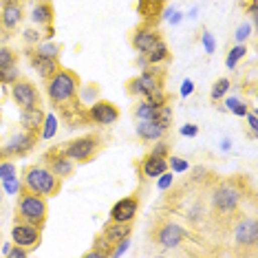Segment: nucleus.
<instances>
[{
  "label": "nucleus",
  "mask_w": 258,
  "mask_h": 258,
  "mask_svg": "<svg viewBox=\"0 0 258 258\" xmlns=\"http://www.w3.org/2000/svg\"><path fill=\"white\" fill-rule=\"evenodd\" d=\"M210 216L216 223H234L240 216V203L245 199V187L238 177L219 179L210 187Z\"/></svg>",
  "instance_id": "f257e3e1"
},
{
  "label": "nucleus",
  "mask_w": 258,
  "mask_h": 258,
  "mask_svg": "<svg viewBox=\"0 0 258 258\" xmlns=\"http://www.w3.org/2000/svg\"><path fill=\"white\" fill-rule=\"evenodd\" d=\"M80 84L82 82L78 73L71 71V69L60 67L49 80H44V91L55 106H67V104L78 102Z\"/></svg>",
  "instance_id": "f03ea898"
},
{
  "label": "nucleus",
  "mask_w": 258,
  "mask_h": 258,
  "mask_svg": "<svg viewBox=\"0 0 258 258\" xmlns=\"http://www.w3.org/2000/svg\"><path fill=\"white\" fill-rule=\"evenodd\" d=\"M62 181L57 174H53L44 163H36V166H29L25 172H22V187L36 192V195H42L44 199L57 197L62 190Z\"/></svg>",
  "instance_id": "7ed1b4c3"
},
{
  "label": "nucleus",
  "mask_w": 258,
  "mask_h": 258,
  "mask_svg": "<svg viewBox=\"0 0 258 258\" xmlns=\"http://www.w3.org/2000/svg\"><path fill=\"white\" fill-rule=\"evenodd\" d=\"M49 219V208H46V199L42 195L22 187L18 192V205H16V221L31 223V225L44 227Z\"/></svg>",
  "instance_id": "20e7f679"
},
{
  "label": "nucleus",
  "mask_w": 258,
  "mask_h": 258,
  "mask_svg": "<svg viewBox=\"0 0 258 258\" xmlns=\"http://www.w3.org/2000/svg\"><path fill=\"white\" fill-rule=\"evenodd\" d=\"M60 148L64 150V155H67L73 163H89L99 155V150L104 148V142H102L99 135L91 133V135L75 137V139H71V142L62 144Z\"/></svg>",
  "instance_id": "39448f33"
},
{
  "label": "nucleus",
  "mask_w": 258,
  "mask_h": 258,
  "mask_svg": "<svg viewBox=\"0 0 258 258\" xmlns=\"http://www.w3.org/2000/svg\"><path fill=\"white\" fill-rule=\"evenodd\" d=\"M163 84H166V69L157 67V64H150L137 78L128 80L126 91H128V95H133V97H144L157 89H163Z\"/></svg>",
  "instance_id": "423d86ee"
},
{
  "label": "nucleus",
  "mask_w": 258,
  "mask_h": 258,
  "mask_svg": "<svg viewBox=\"0 0 258 258\" xmlns=\"http://www.w3.org/2000/svg\"><path fill=\"white\" fill-rule=\"evenodd\" d=\"M187 232L183 225H179L172 219H157L152 223V240L159 245L161 249H174L185 240Z\"/></svg>",
  "instance_id": "0eeeda50"
},
{
  "label": "nucleus",
  "mask_w": 258,
  "mask_h": 258,
  "mask_svg": "<svg viewBox=\"0 0 258 258\" xmlns=\"http://www.w3.org/2000/svg\"><path fill=\"white\" fill-rule=\"evenodd\" d=\"M11 99H14L16 106H18L20 110L22 108H33V106H40V104H42L38 86L33 84L29 78H22V75L11 84Z\"/></svg>",
  "instance_id": "6e6552de"
},
{
  "label": "nucleus",
  "mask_w": 258,
  "mask_h": 258,
  "mask_svg": "<svg viewBox=\"0 0 258 258\" xmlns=\"http://www.w3.org/2000/svg\"><path fill=\"white\" fill-rule=\"evenodd\" d=\"M40 142V135L38 133H29V131H22V133H16L9 137V142L3 146V155L7 159H20V157H27L29 152L38 146Z\"/></svg>",
  "instance_id": "1a4fd4ad"
},
{
  "label": "nucleus",
  "mask_w": 258,
  "mask_h": 258,
  "mask_svg": "<svg viewBox=\"0 0 258 258\" xmlns=\"http://www.w3.org/2000/svg\"><path fill=\"white\" fill-rule=\"evenodd\" d=\"M11 240H14V245H20V247H27L29 251H33L40 245V240H42V227L16 221V225L11 227Z\"/></svg>",
  "instance_id": "9d476101"
},
{
  "label": "nucleus",
  "mask_w": 258,
  "mask_h": 258,
  "mask_svg": "<svg viewBox=\"0 0 258 258\" xmlns=\"http://www.w3.org/2000/svg\"><path fill=\"white\" fill-rule=\"evenodd\" d=\"M42 163L46 168L51 170L53 174H57L60 179H69L71 174L75 172V163L69 159L67 155H64V150L60 148V146H55V148L46 150L42 155Z\"/></svg>",
  "instance_id": "9b49d317"
},
{
  "label": "nucleus",
  "mask_w": 258,
  "mask_h": 258,
  "mask_svg": "<svg viewBox=\"0 0 258 258\" xmlns=\"http://www.w3.org/2000/svg\"><path fill=\"white\" fill-rule=\"evenodd\" d=\"M236 225H234V243L240 245V247H256L258 243V223L254 216H249V219H245V216H238Z\"/></svg>",
  "instance_id": "f8f14e48"
},
{
  "label": "nucleus",
  "mask_w": 258,
  "mask_h": 258,
  "mask_svg": "<svg viewBox=\"0 0 258 258\" xmlns=\"http://www.w3.org/2000/svg\"><path fill=\"white\" fill-rule=\"evenodd\" d=\"M86 117H89L91 124L97 126H110L119 119V108L115 106L113 102H106V99H97L93 106L86 110Z\"/></svg>",
  "instance_id": "ddd939ff"
},
{
  "label": "nucleus",
  "mask_w": 258,
  "mask_h": 258,
  "mask_svg": "<svg viewBox=\"0 0 258 258\" xmlns=\"http://www.w3.org/2000/svg\"><path fill=\"white\" fill-rule=\"evenodd\" d=\"M161 38L163 36H161L159 29H157V25H146L144 22L142 27H137L131 33V44L137 53H146V51H148L155 42H159Z\"/></svg>",
  "instance_id": "4468645a"
},
{
  "label": "nucleus",
  "mask_w": 258,
  "mask_h": 258,
  "mask_svg": "<svg viewBox=\"0 0 258 258\" xmlns=\"http://www.w3.org/2000/svg\"><path fill=\"white\" fill-rule=\"evenodd\" d=\"M137 214H139V197L137 195L119 199V201H115L113 208H110V221L133 223L137 219Z\"/></svg>",
  "instance_id": "2eb2a0df"
},
{
  "label": "nucleus",
  "mask_w": 258,
  "mask_h": 258,
  "mask_svg": "<svg viewBox=\"0 0 258 258\" xmlns=\"http://www.w3.org/2000/svg\"><path fill=\"white\" fill-rule=\"evenodd\" d=\"M168 157L163 155H157V152H148V155L142 159L139 163V174H142L144 179H159L163 174L168 172Z\"/></svg>",
  "instance_id": "dca6fc26"
},
{
  "label": "nucleus",
  "mask_w": 258,
  "mask_h": 258,
  "mask_svg": "<svg viewBox=\"0 0 258 258\" xmlns=\"http://www.w3.org/2000/svg\"><path fill=\"white\" fill-rule=\"evenodd\" d=\"M27 55H29V64L33 67V71H36L42 80H49L51 75H53L57 69H60V60H55V57L40 55L36 49H27Z\"/></svg>",
  "instance_id": "f3484780"
},
{
  "label": "nucleus",
  "mask_w": 258,
  "mask_h": 258,
  "mask_svg": "<svg viewBox=\"0 0 258 258\" xmlns=\"http://www.w3.org/2000/svg\"><path fill=\"white\" fill-rule=\"evenodd\" d=\"M133 234V223H119V221H108V225L104 227V240L110 245V247H115V245H119L121 240H128Z\"/></svg>",
  "instance_id": "a211bd4d"
},
{
  "label": "nucleus",
  "mask_w": 258,
  "mask_h": 258,
  "mask_svg": "<svg viewBox=\"0 0 258 258\" xmlns=\"http://www.w3.org/2000/svg\"><path fill=\"white\" fill-rule=\"evenodd\" d=\"M25 18V9L22 5H3L0 11V29L3 31H16Z\"/></svg>",
  "instance_id": "6ab92c4d"
},
{
  "label": "nucleus",
  "mask_w": 258,
  "mask_h": 258,
  "mask_svg": "<svg viewBox=\"0 0 258 258\" xmlns=\"http://www.w3.org/2000/svg\"><path fill=\"white\" fill-rule=\"evenodd\" d=\"M44 117H46V113L42 110V106L22 108V113H20V126H22V131L38 133L40 135V128H42V124H44Z\"/></svg>",
  "instance_id": "aec40b11"
},
{
  "label": "nucleus",
  "mask_w": 258,
  "mask_h": 258,
  "mask_svg": "<svg viewBox=\"0 0 258 258\" xmlns=\"http://www.w3.org/2000/svg\"><path fill=\"white\" fill-rule=\"evenodd\" d=\"M166 133H168V128H163L161 124H157V121H152V119H139L137 121V137L142 139L144 144L159 142Z\"/></svg>",
  "instance_id": "412c9836"
},
{
  "label": "nucleus",
  "mask_w": 258,
  "mask_h": 258,
  "mask_svg": "<svg viewBox=\"0 0 258 258\" xmlns=\"http://www.w3.org/2000/svg\"><path fill=\"white\" fill-rule=\"evenodd\" d=\"M53 18H55V11H53L51 0H40L36 7H33V11H31V20L36 22V25L53 27Z\"/></svg>",
  "instance_id": "4be33fe9"
},
{
  "label": "nucleus",
  "mask_w": 258,
  "mask_h": 258,
  "mask_svg": "<svg viewBox=\"0 0 258 258\" xmlns=\"http://www.w3.org/2000/svg\"><path fill=\"white\" fill-rule=\"evenodd\" d=\"M170 60V49L168 44L163 42V38L159 42H155L146 53H142V64H161Z\"/></svg>",
  "instance_id": "5701e85b"
},
{
  "label": "nucleus",
  "mask_w": 258,
  "mask_h": 258,
  "mask_svg": "<svg viewBox=\"0 0 258 258\" xmlns=\"http://www.w3.org/2000/svg\"><path fill=\"white\" fill-rule=\"evenodd\" d=\"M168 0H139V14L144 16L146 25H157V18H159V11L163 9Z\"/></svg>",
  "instance_id": "b1692460"
},
{
  "label": "nucleus",
  "mask_w": 258,
  "mask_h": 258,
  "mask_svg": "<svg viewBox=\"0 0 258 258\" xmlns=\"http://www.w3.org/2000/svg\"><path fill=\"white\" fill-rule=\"evenodd\" d=\"M113 254V247L104 240V236H97L95 238V245H93L91 251H86V258H106Z\"/></svg>",
  "instance_id": "393cba45"
},
{
  "label": "nucleus",
  "mask_w": 258,
  "mask_h": 258,
  "mask_svg": "<svg viewBox=\"0 0 258 258\" xmlns=\"http://www.w3.org/2000/svg\"><path fill=\"white\" fill-rule=\"evenodd\" d=\"M36 51H38L40 55L55 57V60H60V46H57L55 42H51V40H42V42L36 46Z\"/></svg>",
  "instance_id": "a878e982"
},
{
  "label": "nucleus",
  "mask_w": 258,
  "mask_h": 258,
  "mask_svg": "<svg viewBox=\"0 0 258 258\" xmlns=\"http://www.w3.org/2000/svg\"><path fill=\"white\" fill-rule=\"evenodd\" d=\"M20 78V71H18V64H11V67H5L0 69V84H14L16 80Z\"/></svg>",
  "instance_id": "bb28decb"
},
{
  "label": "nucleus",
  "mask_w": 258,
  "mask_h": 258,
  "mask_svg": "<svg viewBox=\"0 0 258 258\" xmlns=\"http://www.w3.org/2000/svg\"><path fill=\"white\" fill-rule=\"evenodd\" d=\"M11 64H18V53L9 46H0V69L11 67Z\"/></svg>",
  "instance_id": "cd10ccee"
},
{
  "label": "nucleus",
  "mask_w": 258,
  "mask_h": 258,
  "mask_svg": "<svg viewBox=\"0 0 258 258\" xmlns=\"http://www.w3.org/2000/svg\"><path fill=\"white\" fill-rule=\"evenodd\" d=\"M245 53H247V46L245 44H236L234 49L230 51V55H227V69H236V62L243 60Z\"/></svg>",
  "instance_id": "c85d7f7f"
},
{
  "label": "nucleus",
  "mask_w": 258,
  "mask_h": 258,
  "mask_svg": "<svg viewBox=\"0 0 258 258\" xmlns=\"http://www.w3.org/2000/svg\"><path fill=\"white\" fill-rule=\"evenodd\" d=\"M227 91H230V80H227V78H219L214 82V86H212V99H223Z\"/></svg>",
  "instance_id": "c756f323"
},
{
  "label": "nucleus",
  "mask_w": 258,
  "mask_h": 258,
  "mask_svg": "<svg viewBox=\"0 0 258 258\" xmlns=\"http://www.w3.org/2000/svg\"><path fill=\"white\" fill-rule=\"evenodd\" d=\"M53 135H55V117L46 115L44 124L40 128V139H49V137H53Z\"/></svg>",
  "instance_id": "7c9ffc66"
},
{
  "label": "nucleus",
  "mask_w": 258,
  "mask_h": 258,
  "mask_svg": "<svg viewBox=\"0 0 258 258\" xmlns=\"http://www.w3.org/2000/svg\"><path fill=\"white\" fill-rule=\"evenodd\" d=\"M11 177H16V166L9 159L0 161V179H11Z\"/></svg>",
  "instance_id": "2f4dec72"
},
{
  "label": "nucleus",
  "mask_w": 258,
  "mask_h": 258,
  "mask_svg": "<svg viewBox=\"0 0 258 258\" xmlns=\"http://www.w3.org/2000/svg\"><path fill=\"white\" fill-rule=\"evenodd\" d=\"M3 187H5V192H9V195H16V192H20V185H18V181H16V177L3 179Z\"/></svg>",
  "instance_id": "473e14b6"
},
{
  "label": "nucleus",
  "mask_w": 258,
  "mask_h": 258,
  "mask_svg": "<svg viewBox=\"0 0 258 258\" xmlns=\"http://www.w3.org/2000/svg\"><path fill=\"white\" fill-rule=\"evenodd\" d=\"M31 251H29L27 247H20V245H14L9 251H7V256L9 258H25V256H29Z\"/></svg>",
  "instance_id": "72a5a7b5"
},
{
  "label": "nucleus",
  "mask_w": 258,
  "mask_h": 258,
  "mask_svg": "<svg viewBox=\"0 0 258 258\" xmlns=\"http://www.w3.org/2000/svg\"><path fill=\"white\" fill-rule=\"evenodd\" d=\"M168 166H172L177 172H183V170H187V163L185 161H181V159H177V157H172V159L168 161Z\"/></svg>",
  "instance_id": "f704fd0d"
},
{
  "label": "nucleus",
  "mask_w": 258,
  "mask_h": 258,
  "mask_svg": "<svg viewBox=\"0 0 258 258\" xmlns=\"http://www.w3.org/2000/svg\"><path fill=\"white\" fill-rule=\"evenodd\" d=\"M247 126H249L251 137H256V113H249L247 115Z\"/></svg>",
  "instance_id": "c9c22d12"
},
{
  "label": "nucleus",
  "mask_w": 258,
  "mask_h": 258,
  "mask_svg": "<svg viewBox=\"0 0 258 258\" xmlns=\"http://www.w3.org/2000/svg\"><path fill=\"white\" fill-rule=\"evenodd\" d=\"M199 128L197 126H183L181 128V135H185V137H190V135H197Z\"/></svg>",
  "instance_id": "e433bc0d"
},
{
  "label": "nucleus",
  "mask_w": 258,
  "mask_h": 258,
  "mask_svg": "<svg viewBox=\"0 0 258 258\" xmlns=\"http://www.w3.org/2000/svg\"><path fill=\"white\" fill-rule=\"evenodd\" d=\"M247 14L256 18V14H258V5H256V0H249V5H247Z\"/></svg>",
  "instance_id": "4c0bfd02"
},
{
  "label": "nucleus",
  "mask_w": 258,
  "mask_h": 258,
  "mask_svg": "<svg viewBox=\"0 0 258 258\" xmlns=\"http://www.w3.org/2000/svg\"><path fill=\"white\" fill-rule=\"evenodd\" d=\"M249 36V27H240L238 29V40H245Z\"/></svg>",
  "instance_id": "58836bf2"
},
{
  "label": "nucleus",
  "mask_w": 258,
  "mask_h": 258,
  "mask_svg": "<svg viewBox=\"0 0 258 258\" xmlns=\"http://www.w3.org/2000/svg\"><path fill=\"white\" fill-rule=\"evenodd\" d=\"M195 91V86H192V82L187 80V82H183V95H187V93H192Z\"/></svg>",
  "instance_id": "ea45409f"
},
{
  "label": "nucleus",
  "mask_w": 258,
  "mask_h": 258,
  "mask_svg": "<svg viewBox=\"0 0 258 258\" xmlns=\"http://www.w3.org/2000/svg\"><path fill=\"white\" fill-rule=\"evenodd\" d=\"M25 3V0H0V7H3V5H22Z\"/></svg>",
  "instance_id": "a19ab883"
},
{
  "label": "nucleus",
  "mask_w": 258,
  "mask_h": 258,
  "mask_svg": "<svg viewBox=\"0 0 258 258\" xmlns=\"http://www.w3.org/2000/svg\"><path fill=\"white\" fill-rule=\"evenodd\" d=\"M3 195H5V190H3V187H0V203H3Z\"/></svg>",
  "instance_id": "79ce46f5"
}]
</instances>
